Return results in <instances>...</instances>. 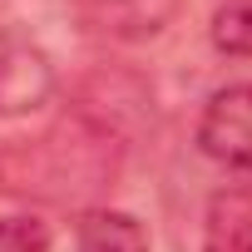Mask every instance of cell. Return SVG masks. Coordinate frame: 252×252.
<instances>
[{"mask_svg": "<svg viewBox=\"0 0 252 252\" xmlns=\"http://www.w3.org/2000/svg\"><path fill=\"white\" fill-rule=\"evenodd\" d=\"M183 0H69L74 20L114 45H144L178 20Z\"/></svg>", "mask_w": 252, "mask_h": 252, "instance_id": "7a4b0ae2", "label": "cell"}, {"mask_svg": "<svg viewBox=\"0 0 252 252\" xmlns=\"http://www.w3.org/2000/svg\"><path fill=\"white\" fill-rule=\"evenodd\" d=\"M50 222L30 218V213H10L0 218V252H50Z\"/></svg>", "mask_w": 252, "mask_h": 252, "instance_id": "52a82bcc", "label": "cell"}, {"mask_svg": "<svg viewBox=\"0 0 252 252\" xmlns=\"http://www.w3.org/2000/svg\"><path fill=\"white\" fill-rule=\"evenodd\" d=\"M79 252H149V227L134 213H119V208H94L79 218L74 232Z\"/></svg>", "mask_w": 252, "mask_h": 252, "instance_id": "5b68a950", "label": "cell"}, {"mask_svg": "<svg viewBox=\"0 0 252 252\" xmlns=\"http://www.w3.org/2000/svg\"><path fill=\"white\" fill-rule=\"evenodd\" d=\"M213 45L232 60H252V0H218Z\"/></svg>", "mask_w": 252, "mask_h": 252, "instance_id": "8992f818", "label": "cell"}, {"mask_svg": "<svg viewBox=\"0 0 252 252\" xmlns=\"http://www.w3.org/2000/svg\"><path fill=\"white\" fill-rule=\"evenodd\" d=\"M55 99V64L40 45H0V119H25Z\"/></svg>", "mask_w": 252, "mask_h": 252, "instance_id": "3957f363", "label": "cell"}, {"mask_svg": "<svg viewBox=\"0 0 252 252\" xmlns=\"http://www.w3.org/2000/svg\"><path fill=\"white\" fill-rule=\"evenodd\" d=\"M198 149L208 158H218L222 168L252 173V79L227 84L208 99V109L198 119Z\"/></svg>", "mask_w": 252, "mask_h": 252, "instance_id": "6da1fadb", "label": "cell"}, {"mask_svg": "<svg viewBox=\"0 0 252 252\" xmlns=\"http://www.w3.org/2000/svg\"><path fill=\"white\" fill-rule=\"evenodd\" d=\"M203 252H252V183H232L213 193L203 222Z\"/></svg>", "mask_w": 252, "mask_h": 252, "instance_id": "277c9868", "label": "cell"}]
</instances>
